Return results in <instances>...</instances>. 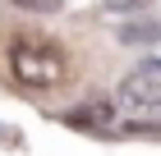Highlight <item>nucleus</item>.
<instances>
[{
    "label": "nucleus",
    "instance_id": "nucleus-4",
    "mask_svg": "<svg viewBox=\"0 0 161 156\" xmlns=\"http://www.w3.org/2000/svg\"><path fill=\"white\" fill-rule=\"evenodd\" d=\"M120 41H124V46H147V41H161V23H129V28H120Z\"/></svg>",
    "mask_w": 161,
    "mask_h": 156
},
{
    "label": "nucleus",
    "instance_id": "nucleus-2",
    "mask_svg": "<svg viewBox=\"0 0 161 156\" xmlns=\"http://www.w3.org/2000/svg\"><path fill=\"white\" fill-rule=\"evenodd\" d=\"M120 101H124V106H134V110H157V106H161V55L143 60L134 73H124Z\"/></svg>",
    "mask_w": 161,
    "mask_h": 156
},
{
    "label": "nucleus",
    "instance_id": "nucleus-1",
    "mask_svg": "<svg viewBox=\"0 0 161 156\" xmlns=\"http://www.w3.org/2000/svg\"><path fill=\"white\" fill-rule=\"evenodd\" d=\"M9 64H14V73H19V83L42 87V92L64 78V60H60L55 46H28V41H19L14 55H9Z\"/></svg>",
    "mask_w": 161,
    "mask_h": 156
},
{
    "label": "nucleus",
    "instance_id": "nucleus-3",
    "mask_svg": "<svg viewBox=\"0 0 161 156\" xmlns=\"http://www.w3.org/2000/svg\"><path fill=\"white\" fill-rule=\"evenodd\" d=\"M64 124H74V129H101V124H111V106L92 101V106H83V110H69Z\"/></svg>",
    "mask_w": 161,
    "mask_h": 156
},
{
    "label": "nucleus",
    "instance_id": "nucleus-5",
    "mask_svg": "<svg viewBox=\"0 0 161 156\" xmlns=\"http://www.w3.org/2000/svg\"><path fill=\"white\" fill-rule=\"evenodd\" d=\"M23 9H32V14H51V9H60V0H19Z\"/></svg>",
    "mask_w": 161,
    "mask_h": 156
}]
</instances>
